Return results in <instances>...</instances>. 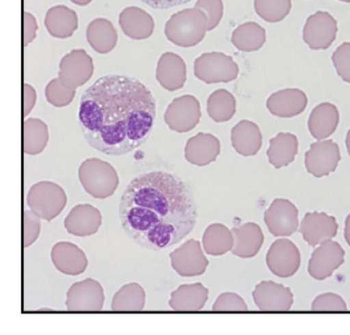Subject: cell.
I'll return each instance as SVG.
<instances>
[{"label": "cell", "instance_id": "16", "mask_svg": "<svg viewBox=\"0 0 350 335\" xmlns=\"http://www.w3.org/2000/svg\"><path fill=\"white\" fill-rule=\"evenodd\" d=\"M252 297L257 308L263 312H287L293 304L292 291L273 281L260 282Z\"/></svg>", "mask_w": 350, "mask_h": 335}, {"label": "cell", "instance_id": "21", "mask_svg": "<svg viewBox=\"0 0 350 335\" xmlns=\"http://www.w3.org/2000/svg\"><path fill=\"white\" fill-rule=\"evenodd\" d=\"M155 77L161 86L169 92L184 88L187 82V65L182 56L174 53L163 54L157 65Z\"/></svg>", "mask_w": 350, "mask_h": 335}, {"label": "cell", "instance_id": "12", "mask_svg": "<svg viewBox=\"0 0 350 335\" xmlns=\"http://www.w3.org/2000/svg\"><path fill=\"white\" fill-rule=\"evenodd\" d=\"M105 293L94 278L76 282L68 291L66 307L71 312H98L103 308Z\"/></svg>", "mask_w": 350, "mask_h": 335}, {"label": "cell", "instance_id": "35", "mask_svg": "<svg viewBox=\"0 0 350 335\" xmlns=\"http://www.w3.org/2000/svg\"><path fill=\"white\" fill-rule=\"evenodd\" d=\"M146 306V292L138 283L124 284L113 297L115 312H139Z\"/></svg>", "mask_w": 350, "mask_h": 335}, {"label": "cell", "instance_id": "15", "mask_svg": "<svg viewBox=\"0 0 350 335\" xmlns=\"http://www.w3.org/2000/svg\"><path fill=\"white\" fill-rule=\"evenodd\" d=\"M172 267L182 277H196L205 273L209 260L202 252L200 242L188 240L170 254Z\"/></svg>", "mask_w": 350, "mask_h": 335}, {"label": "cell", "instance_id": "43", "mask_svg": "<svg viewBox=\"0 0 350 335\" xmlns=\"http://www.w3.org/2000/svg\"><path fill=\"white\" fill-rule=\"evenodd\" d=\"M38 33V21L35 19L33 14H23V44L24 46H27L29 44H31L36 38Z\"/></svg>", "mask_w": 350, "mask_h": 335}, {"label": "cell", "instance_id": "3", "mask_svg": "<svg viewBox=\"0 0 350 335\" xmlns=\"http://www.w3.org/2000/svg\"><path fill=\"white\" fill-rule=\"evenodd\" d=\"M206 31V15L196 8L173 14L164 29L167 39L180 47L196 46L204 40Z\"/></svg>", "mask_w": 350, "mask_h": 335}, {"label": "cell", "instance_id": "30", "mask_svg": "<svg viewBox=\"0 0 350 335\" xmlns=\"http://www.w3.org/2000/svg\"><path fill=\"white\" fill-rule=\"evenodd\" d=\"M297 153H298V138L295 134L281 132L269 141L267 158H269V164L276 169L290 165L291 163L295 161Z\"/></svg>", "mask_w": 350, "mask_h": 335}, {"label": "cell", "instance_id": "17", "mask_svg": "<svg viewBox=\"0 0 350 335\" xmlns=\"http://www.w3.org/2000/svg\"><path fill=\"white\" fill-rule=\"evenodd\" d=\"M299 232L304 236V241L312 247H317L337 236V220L325 213H308L301 222Z\"/></svg>", "mask_w": 350, "mask_h": 335}, {"label": "cell", "instance_id": "46", "mask_svg": "<svg viewBox=\"0 0 350 335\" xmlns=\"http://www.w3.org/2000/svg\"><path fill=\"white\" fill-rule=\"evenodd\" d=\"M344 237H345V241L350 246V214L348 215L347 220H345V228H344Z\"/></svg>", "mask_w": 350, "mask_h": 335}, {"label": "cell", "instance_id": "34", "mask_svg": "<svg viewBox=\"0 0 350 335\" xmlns=\"http://www.w3.org/2000/svg\"><path fill=\"white\" fill-rule=\"evenodd\" d=\"M206 109L210 118L216 123L230 121L236 113L235 97L228 90H217L210 94Z\"/></svg>", "mask_w": 350, "mask_h": 335}, {"label": "cell", "instance_id": "27", "mask_svg": "<svg viewBox=\"0 0 350 335\" xmlns=\"http://www.w3.org/2000/svg\"><path fill=\"white\" fill-rule=\"evenodd\" d=\"M339 124V111L333 103L324 102L313 108L308 120V129L313 138L323 141L336 132Z\"/></svg>", "mask_w": 350, "mask_h": 335}, {"label": "cell", "instance_id": "23", "mask_svg": "<svg viewBox=\"0 0 350 335\" xmlns=\"http://www.w3.org/2000/svg\"><path fill=\"white\" fill-rule=\"evenodd\" d=\"M234 234V247L231 250L232 255L240 258H252L260 252L262 247L265 236L262 228L255 222H246L240 226L231 228Z\"/></svg>", "mask_w": 350, "mask_h": 335}, {"label": "cell", "instance_id": "37", "mask_svg": "<svg viewBox=\"0 0 350 335\" xmlns=\"http://www.w3.org/2000/svg\"><path fill=\"white\" fill-rule=\"evenodd\" d=\"M75 94L76 90L64 86L59 77L50 81L45 88L46 100L54 107H66L74 100Z\"/></svg>", "mask_w": 350, "mask_h": 335}, {"label": "cell", "instance_id": "38", "mask_svg": "<svg viewBox=\"0 0 350 335\" xmlns=\"http://www.w3.org/2000/svg\"><path fill=\"white\" fill-rule=\"evenodd\" d=\"M41 231V217L33 210H24L23 213V243L24 247H29L38 239Z\"/></svg>", "mask_w": 350, "mask_h": 335}, {"label": "cell", "instance_id": "22", "mask_svg": "<svg viewBox=\"0 0 350 335\" xmlns=\"http://www.w3.org/2000/svg\"><path fill=\"white\" fill-rule=\"evenodd\" d=\"M220 150L221 144L215 135L198 133L185 144V159L198 167H205L216 161Z\"/></svg>", "mask_w": 350, "mask_h": 335}, {"label": "cell", "instance_id": "36", "mask_svg": "<svg viewBox=\"0 0 350 335\" xmlns=\"http://www.w3.org/2000/svg\"><path fill=\"white\" fill-rule=\"evenodd\" d=\"M291 0H255V12L267 23H280L291 12Z\"/></svg>", "mask_w": 350, "mask_h": 335}, {"label": "cell", "instance_id": "11", "mask_svg": "<svg viewBox=\"0 0 350 335\" xmlns=\"http://www.w3.org/2000/svg\"><path fill=\"white\" fill-rule=\"evenodd\" d=\"M265 224L275 237H288L295 234L298 222V209L287 199H275L265 211Z\"/></svg>", "mask_w": 350, "mask_h": 335}, {"label": "cell", "instance_id": "29", "mask_svg": "<svg viewBox=\"0 0 350 335\" xmlns=\"http://www.w3.org/2000/svg\"><path fill=\"white\" fill-rule=\"evenodd\" d=\"M86 39L96 53L108 54L117 45L118 35L111 21L105 18H97L88 24Z\"/></svg>", "mask_w": 350, "mask_h": 335}, {"label": "cell", "instance_id": "41", "mask_svg": "<svg viewBox=\"0 0 350 335\" xmlns=\"http://www.w3.org/2000/svg\"><path fill=\"white\" fill-rule=\"evenodd\" d=\"M249 309L241 295L226 292L217 297L213 310L215 312H246Z\"/></svg>", "mask_w": 350, "mask_h": 335}, {"label": "cell", "instance_id": "8", "mask_svg": "<svg viewBox=\"0 0 350 335\" xmlns=\"http://www.w3.org/2000/svg\"><path fill=\"white\" fill-rule=\"evenodd\" d=\"M94 75L92 57L82 49H75L65 55L59 66V80L64 86L76 88L83 86Z\"/></svg>", "mask_w": 350, "mask_h": 335}, {"label": "cell", "instance_id": "7", "mask_svg": "<svg viewBox=\"0 0 350 335\" xmlns=\"http://www.w3.org/2000/svg\"><path fill=\"white\" fill-rule=\"evenodd\" d=\"M200 118V102L191 94H184L174 98L164 113V122L167 126L178 133L193 131L199 124Z\"/></svg>", "mask_w": 350, "mask_h": 335}, {"label": "cell", "instance_id": "13", "mask_svg": "<svg viewBox=\"0 0 350 335\" xmlns=\"http://www.w3.org/2000/svg\"><path fill=\"white\" fill-rule=\"evenodd\" d=\"M345 252L340 243L328 240L318 245L310 256L308 273L317 281L329 278L333 272L344 263Z\"/></svg>", "mask_w": 350, "mask_h": 335}, {"label": "cell", "instance_id": "5", "mask_svg": "<svg viewBox=\"0 0 350 335\" xmlns=\"http://www.w3.org/2000/svg\"><path fill=\"white\" fill-rule=\"evenodd\" d=\"M68 204L65 190L53 181H40L34 184L27 194V205L42 220L53 222L64 211Z\"/></svg>", "mask_w": 350, "mask_h": 335}, {"label": "cell", "instance_id": "40", "mask_svg": "<svg viewBox=\"0 0 350 335\" xmlns=\"http://www.w3.org/2000/svg\"><path fill=\"white\" fill-rule=\"evenodd\" d=\"M348 306L343 298L336 293H323L318 295L312 303L314 312H347Z\"/></svg>", "mask_w": 350, "mask_h": 335}, {"label": "cell", "instance_id": "45", "mask_svg": "<svg viewBox=\"0 0 350 335\" xmlns=\"http://www.w3.org/2000/svg\"><path fill=\"white\" fill-rule=\"evenodd\" d=\"M141 1L149 7L154 8V9H169V8L183 5L190 0H141Z\"/></svg>", "mask_w": 350, "mask_h": 335}, {"label": "cell", "instance_id": "44", "mask_svg": "<svg viewBox=\"0 0 350 335\" xmlns=\"http://www.w3.org/2000/svg\"><path fill=\"white\" fill-rule=\"evenodd\" d=\"M35 103H36L35 88L29 83H24V86H23V116L24 117H27L29 113L33 111Z\"/></svg>", "mask_w": 350, "mask_h": 335}, {"label": "cell", "instance_id": "25", "mask_svg": "<svg viewBox=\"0 0 350 335\" xmlns=\"http://www.w3.org/2000/svg\"><path fill=\"white\" fill-rule=\"evenodd\" d=\"M209 299V291L202 283L182 284L172 292L169 306L176 312L202 310Z\"/></svg>", "mask_w": 350, "mask_h": 335}, {"label": "cell", "instance_id": "31", "mask_svg": "<svg viewBox=\"0 0 350 335\" xmlns=\"http://www.w3.org/2000/svg\"><path fill=\"white\" fill-rule=\"evenodd\" d=\"M234 234L222 224H211L202 234V248L210 256H222L234 247Z\"/></svg>", "mask_w": 350, "mask_h": 335}, {"label": "cell", "instance_id": "2", "mask_svg": "<svg viewBox=\"0 0 350 335\" xmlns=\"http://www.w3.org/2000/svg\"><path fill=\"white\" fill-rule=\"evenodd\" d=\"M120 219L124 232L139 246L162 251L182 241L196 226L194 194L176 175L146 173L123 191Z\"/></svg>", "mask_w": 350, "mask_h": 335}, {"label": "cell", "instance_id": "4", "mask_svg": "<svg viewBox=\"0 0 350 335\" xmlns=\"http://www.w3.org/2000/svg\"><path fill=\"white\" fill-rule=\"evenodd\" d=\"M79 179L88 194L101 200L115 194L120 184L115 168L98 158H90L82 161L79 168Z\"/></svg>", "mask_w": 350, "mask_h": 335}, {"label": "cell", "instance_id": "14", "mask_svg": "<svg viewBox=\"0 0 350 335\" xmlns=\"http://www.w3.org/2000/svg\"><path fill=\"white\" fill-rule=\"evenodd\" d=\"M338 23L329 13L312 14L304 27V40L312 50H327L337 38Z\"/></svg>", "mask_w": 350, "mask_h": 335}, {"label": "cell", "instance_id": "20", "mask_svg": "<svg viewBox=\"0 0 350 335\" xmlns=\"http://www.w3.org/2000/svg\"><path fill=\"white\" fill-rule=\"evenodd\" d=\"M51 260L57 271L68 276L81 275L88 265L86 254L71 242H57L51 250Z\"/></svg>", "mask_w": 350, "mask_h": 335}, {"label": "cell", "instance_id": "42", "mask_svg": "<svg viewBox=\"0 0 350 335\" xmlns=\"http://www.w3.org/2000/svg\"><path fill=\"white\" fill-rule=\"evenodd\" d=\"M333 65L342 80L350 83V42H344L332 56Z\"/></svg>", "mask_w": 350, "mask_h": 335}, {"label": "cell", "instance_id": "32", "mask_svg": "<svg viewBox=\"0 0 350 335\" xmlns=\"http://www.w3.org/2000/svg\"><path fill=\"white\" fill-rule=\"evenodd\" d=\"M49 128L46 123L38 118H29L23 124V149L29 155H38L44 152L49 143Z\"/></svg>", "mask_w": 350, "mask_h": 335}, {"label": "cell", "instance_id": "28", "mask_svg": "<svg viewBox=\"0 0 350 335\" xmlns=\"http://www.w3.org/2000/svg\"><path fill=\"white\" fill-rule=\"evenodd\" d=\"M47 33L56 39H68L79 27L77 14L65 5H56L47 10L45 15Z\"/></svg>", "mask_w": 350, "mask_h": 335}, {"label": "cell", "instance_id": "10", "mask_svg": "<svg viewBox=\"0 0 350 335\" xmlns=\"http://www.w3.org/2000/svg\"><path fill=\"white\" fill-rule=\"evenodd\" d=\"M269 271L281 278L296 275L301 266V252L288 239H278L269 247L266 255Z\"/></svg>", "mask_w": 350, "mask_h": 335}, {"label": "cell", "instance_id": "9", "mask_svg": "<svg viewBox=\"0 0 350 335\" xmlns=\"http://www.w3.org/2000/svg\"><path fill=\"white\" fill-rule=\"evenodd\" d=\"M340 161V149L336 142L330 139L317 141L310 144L304 155V165L310 174L323 178L337 170Z\"/></svg>", "mask_w": 350, "mask_h": 335}, {"label": "cell", "instance_id": "18", "mask_svg": "<svg viewBox=\"0 0 350 335\" xmlns=\"http://www.w3.org/2000/svg\"><path fill=\"white\" fill-rule=\"evenodd\" d=\"M102 224L101 211L90 204L76 205L65 217V228L68 234L88 237L94 234Z\"/></svg>", "mask_w": 350, "mask_h": 335}, {"label": "cell", "instance_id": "48", "mask_svg": "<svg viewBox=\"0 0 350 335\" xmlns=\"http://www.w3.org/2000/svg\"><path fill=\"white\" fill-rule=\"evenodd\" d=\"M345 144H347V149H348V153H349L350 157V129L348 134H347V139H345Z\"/></svg>", "mask_w": 350, "mask_h": 335}, {"label": "cell", "instance_id": "19", "mask_svg": "<svg viewBox=\"0 0 350 335\" xmlns=\"http://www.w3.org/2000/svg\"><path fill=\"white\" fill-rule=\"evenodd\" d=\"M308 105L307 94L298 88H287L271 94L266 102L269 113L280 118H292L304 113Z\"/></svg>", "mask_w": 350, "mask_h": 335}, {"label": "cell", "instance_id": "6", "mask_svg": "<svg viewBox=\"0 0 350 335\" xmlns=\"http://www.w3.org/2000/svg\"><path fill=\"white\" fill-rule=\"evenodd\" d=\"M194 75L205 83H228L237 79L239 66L228 55L206 53L194 62Z\"/></svg>", "mask_w": 350, "mask_h": 335}, {"label": "cell", "instance_id": "47", "mask_svg": "<svg viewBox=\"0 0 350 335\" xmlns=\"http://www.w3.org/2000/svg\"><path fill=\"white\" fill-rule=\"evenodd\" d=\"M70 1H72L74 4H76V5H80V7H85V5H88L90 3H92L94 0H70Z\"/></svg>", "mask_w": 350, "mask_h": 335}, {"label": "cell", "instance_id": "39", "mask_svg": "<svg viewBox=\"0 0 350 335\" xmlns=\"http://www.w3.org/2000/svg\"><path fill=\"white\" fill-rule=\"evenodd\" d=\"M196 9L202 10L208 19V30H214L220 24L224 15V3L222 0H198Z\"/></svg>", "mask_w": 350, "mask_h": 335}, {"label": "cell", "instance_id": "49", "mask_svg": "<svg viewBox=\"0 0 350 335\" xmlns=\"http://www.w3.org/2000/svg\"><path fill=\"white\" fill-rule=\"evenodd\" d=\"M339 1H343V3H350V0H339Z\"/></svg>", "mask_w": 350, "mask_h": 335}, {"label": "cell", "instance_id": "33", "mask_svg": "<svg viewBox=\"0 0 350 335\" xmlns=\"http://www.w3.org/2000/svg\"><path fill=\"white\" fill-rule=\"evenodd\" d=\"M231 42L237 50L243 53L257 51L266 42V30L254 21L245 23L234 30Z\"/></svg>", "mask_w": 350, "mask_h": 335}, {"label": "cell", "instance_id": "24", "mask_svg": "<svg viewBox=\"0 0 350 335\" xmlns=\"http://www.w3.org/2000/svg\"><path fill=\"white\" fill-rule=\"evenodd\" d=\"M120 27L132 40H146L154 31V21L150 14L138 7H129L120 14Z\"/></svg>", "mask_w": 350, "mask_h": 335}, {"label": "cell", "instance_id": "26", "mask_svg": "<svg viewBox=\"0 0 350 335\" xmlns=\"http://www.w3.org/2000/svg\"><path fill=\"white\" fill-rule=\"evenodd\" d=\"M231 144L243 157L256 155L262 147V133L255 122H239L231 131Z\"/></svg>", "mask_w": 350, "mask_h": 335}, {"label": "cell", "instance_id": "1", "mask_svg": "<svg viewBox=\"0 0 350 335\" xmlns=\"http://www.w3.org/2000/svg\"><path fill=\"white\" fill-rule=\"evenodd\" d=\"M155 100L141 81L108 75L82 94L79 120L91 147L123 155L141 147L154 124Z\"/></svg>", "mask_w": 350, "mask_h": 335}]
</instances>
